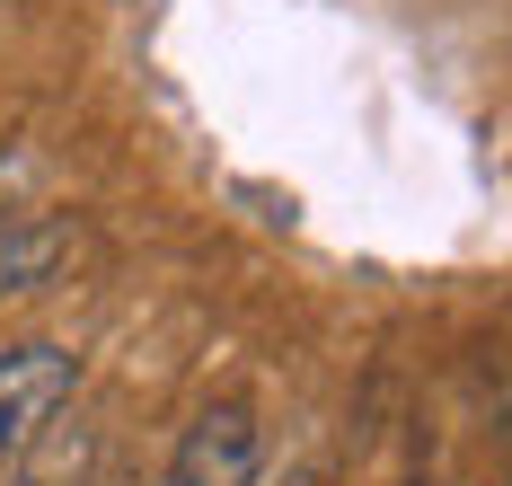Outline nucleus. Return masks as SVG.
<instances>
[{"label":"nucleus","mask_w":512,"mask_h":486,"mask_svg":"<svg viewBox=\"0 0 512 486\" xmlns=\"http://www.w3.org/2000/svg\"><path fill=\"white\" fill-rule=\"evenodd\" d=\"M256 460H265L256 416L239 398H221V407H204V416L186 425V442H177V460H168L159 486H256Z\"/></svg>","instance_id":"obj_2"},{"label":"nucleus","mask_w":512,"mask_h":486,"mask_svg":"<svg viewBox=\"0 0 512 486\" xmlns=\"http://www.w3.org/2000/svg\"><path fill=\"white\" fill-rule=\"evenodd\" d=\"M89 469H98V442L45 425L18 460H0V486H89Z\"/></svg>","instance_id":"obj_4"},{"label":"nucleus","mask_w":512,"mask_h":486,"mask_svg":"<svg viewBox=\"0 0 512 486\" xmlns=\"http://www.w3.org/2000/svg\"><path fill=\"white\" fill-rule=\"evenodd\" d=\"M27 168H36V160H27V151H0V213H9V195L27 186Z\"/></svg>","instance_id":"obj_5"},{"label":"nucleus","mask_w":512,"mask_h":486,"mask_svg":"<svg viewBox=\"0 0 512 486\" xmlns=\"http://www.w3.org/2000/svg\"><path fill=\"white\" fill-rule=\"evenodd\" d=\"M80 248H89V230L71 213H0V301L53 292L80 266Z\"/></svg>","instance_id":"obj_3"},{"label":"nucleus","mask_w":512,"mask_h":486,"mask_svg":"<svg viewBox=\"0 0 512 486\" xmlns=\"http://www.w3.org/2000/svg\"><path fill=\"white\" fill-rule=\"evenodd\" d=\"M71 389H80L71 345H9L0 354V460H18L45 425H62Z\"/></svg>","instance_id":"obj_1"}]
</instances>
